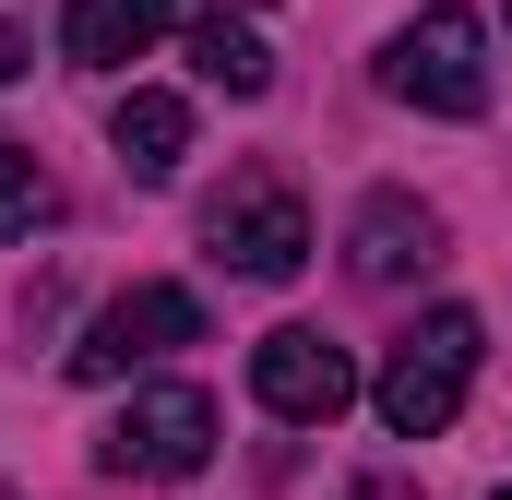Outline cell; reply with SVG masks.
Segmentation results:
<instances>
[{
	"mask_svg": "<svg viewBox=\"0 0 512 500\" xmlns=\"http://www.w3.org/2000/svg\"><path fill=\"white\" fill-rule=\"evenodd\" d=\"M167 346H203V298H191V286H131V298H108V310L84 322L72 381H131L143 358H167Z\"/></svg>",
	"mask_w": 512,
	"mask_h": 500,
	"instance_id": "6",
	"label": "cell"
},
{
	"mask_svg": "<svg viewBox=\"0 0 512 500\" xmlns=\"http://www.w3.org/2000/svg\"><path fill=\"white\" fill-rule=\"evenodd\" d=\"M108 477H203L215 453V393L203 381H143L120 417H108Z\"/></svg>",
	"mask_w": 512,
	"mask_h": 500,
	"instance_id": "4",
	"label": "cell"
},
{
	"mask_svg": "<svg viewBox=\"0 0 512 500\" xmlns=\"http://www.w3.org/2000/svg\"><path fill=\"white\" fill-rule=\"evenodd\" d=\"M191 72L227 84V96H262V84H274V48H262L239 12H203V24H191Z\"/></svg>",
	"mask_w": 512,
	"mask_h": 500,
	"instance_id": "10",
	"label": "cell"
},
{
	"mask_svg": "<svg viewBox=\"0 0 512 500\" xmlns=\"http://www.w3.org/2000/svg\"><path fill=\"white\" fill-rule=\"evenodd\" d=\"M477 358H489L477 310H429V322L382 358V381H370L382 429H393V441H441V429L465 417V393H477Z\"/></svg>",
	"mask_w": 512,
	"mask_h": 500,
	"instance_id": "1",
	"label": "cell"
},
{
	"mask_svg": "<svg viewBox=\"0 0 512 500\" xmlns=\"http://www.w3.org/2000/svg\"><path fill=\"white\" fill-rule=\"evenodd\" d=\"M108 143H120L131 179H179V155H191V108H179V96H155V84H131L120 120H108Z\"/></svg>",
	"mask_w": 512,
	"mask_h": 500,
	"instance_id": "9",
	"label": "cell"
},
{
	"mask_svg": "<svg viewBox=\"0 0 512 500\" xmlns=\"http://www.w3.org/2000/svg\"><path fill=\"white\" fill-rule=\"evenodd\" d=\"M24 227H48V167H36V143L0 131V239H24Z\"/></svg>",
	"mask_w": 512,
	"mask_h": 500,
	"instance_id": "11",
	"label": "cell"
},
{
	"mask_svg": "<svg viewBox=\"0 0 512 500\" xmlns=\"http://www.w3.org/2000/svg\"><path fill=\"white\" fill-rule=\"evenodd\" d=\"M382 84L405 96V108H429V120H477V108H489V24H477L465 0H441V12H417V24H393Z\"/></svg>",
	"mask_w": 512,
	"mask_h": 500,
	"instance_id": "2",
	"label": "cell"
},
{
	"mask_svg": "<svg viewBox=\"0 0 512 500\" xmlns=\"http://www.w3.org/2000/svg\"><path fill=\"white\" fill-rule=\"evenodd\" d=\"M167 12H179V0H72V12H60V60L120 72V60H143V48L167 36Z\"/></svg>",
	"mask_w": 512,
	"mask_h": 500,
	"instance_id": "8",
	"label": "cell"
},
{
	"mask_svg": "<svg viewBox=\"0 0 512 500\" xmlns=\"http://www.w3.org/2000/svg\"><path fill=\"white\" fill-rule=\"evenodd\" d=\"M251 393H262V417H286V429H334L358 405V358L334 334H310V322H274L251 346Z\"/></svg>",
	"mask_w": 512,
	"mask_h": 500,
	"instance_id": "5",
	"label": "cell"
},
{
	"mask_svg": "<svg viewBox=\"0 0 512 500\" xmlns=\"http://www.w3.org/2000/svg\"><path fill=\"white\" fill-rule=\"evenodd\" d=\"M24 72H36V36H12V24H0V84H24Z\"/></svg>",
	"mask_w": 512,
	"mask_h": 500,
	"instance_id": "12",
	"label": "cell"
},
{
	"mask_svg": "<svg viewBox=\"0 0 512 500\" xmlns=\"http://www.w3.org/2000/svg\"><path fill=\"white\" fill-rule=\"evenodd\" d=\"M346 262H358L370 286H405V274H429V262H441V215H429L417 191H370V203H358V227H346Z\"/></svg>",
	"mask_w": 512,
	"mask_h": 500,
	"instance_id": "7",
	"label": "cell"
},
{
	"mask_svg": "<svg viewBox=\"0 0 512 500\" xmlns=\"http://www.w3.org/2000/svg\"><path fill=\"white\" fill-rule=\"evenodd\" d=\"M203 239L227 274H251V286H286L298 262H310V203H298V179L286 167H239L215 203H203Z\"/></svg>",
	"mask_w": 512,
	"mask_h": 500,
	"instance_id": "3",
	"label": "cell"
},
{
	"mask_svg": "<svg viewBox=\"0 0 512 500\" xmlns=\"http://www.w3.org/2000/svg\"><path fill=\"white\" fill-rule=\"evenodd\" d=\"M501 500H512V489H501Z\"/></svg>",
	"mask_w": 512,
	"mask_h": 500,
	"instance_id": "13",
	"label": "cell"
}]
</instances>
